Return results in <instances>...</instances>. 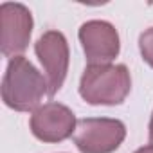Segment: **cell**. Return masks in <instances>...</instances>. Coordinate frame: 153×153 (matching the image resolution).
<instances>
[{"instance_id": "cell-6", "label": "cell", "mask_w": 153, "mask_h": 153, "mask_svg": "<svg viewBox=\"0 0 153 153\" xmlns=\"http://www.w3.org/2000/svg\"><path fill=\"white\" fill-rule=\"evenodd\" d=\"M76 126H78V121H76L74 112L67 105L56 101L38 106L29 119L31 133L38 140L49 144L67 140L76 133Z\"/></svg>"}, {"instance_id": "cell-9", "label": "cell", "mask_w": 153, "mask_h": 153, "mask_svg": "<svg viewBox=\"0 0 153 153\" xmlns=\"http://www.w3.org/2000/svg\"><path fill=\"white\" fill-rule=\"evenodd\" d=\"M133 153H153V144H146V146H142V148L135 149Z\"/></svg>"}, {"instance_id": "cell-2", "label": "cell", "mask_w": 153, "mask_h": 153, "mask_svg": "<svg viewBox=\"0 0 153 153\" xmlns=\"http://www.w3.org/2000/svg\"><path fill=\"white\" fill-rule=\"evenodd\" d=\"M131 90V76L126 65H88L79 79V96L88 105L115 106L124 103Z\"/></svg>"}, {"instance_id": "cell-5", "label": "cell", "mask_w": 153, "mask_h": 153, "mask_svg": "<svg viewBox=\"0 0 153 153\" xmlns=\"http://www.w3.org/2000/svg\"><path fill=\"white\" fill-rule=\"evenodd\" d=\"M34 52L43 67L45 79L49 83V96L52 97L63 87L68 72V63H70L68 42L61 31H47L36 40Z\"/></svg>"}, {"instance_id": "cell-7", "label": "cell", "mask_w": 153, "mask_h": 153, "mask_svg": "<svg viewBox=\"0 0 153 153\" xmlns=\"http://www.w3.org/2000/svg\"><path fill=\"white\" fill-rule=\"evenodd\" d=\"M88 65H108L121 52L119 33L106 20H88L78 31Z\"/></svg>"}, {"instance_id": "cell-10", "label": "cell", "mask_w": 153, "mask_h": 153, "mask_svg": "<svg viewBox=\"0 0 153 153\" xmlns=\"http://www.w3.org/2000/svg\"><path fill=\"white\" fill-rule=\"evenodd\" d=\"M148 135H149V142L153 144V114H151V119H149V126H148Z\"/></svg>"}, {"instance_id": "cell-1", "label": "cell", "mask_w": 153, "mask_h": 153, "mask_svg": "<svg viewBox=\"0 0 153 153\" xmlns=\"http://www.w3.org/2000/svg\"><path fill=\"white\" fill-rule=\"evenodd\" d=\"M43 96H49V83L43 74L25 56L11 58L2 79L4 105L16 112H34Z\"/></svg>"}, {"instance_id": "cell-8", "label": "cell", "mask_w": 153, "mask_h": 153, "mask_svg": "<svg viewBox=\"0 0 153 153\" xmlns=\"http://www.w3.org/2000/svg\"><path fill=\"white\" fill-rule=\"evenodd\" d=\"M139 51H140L142 59L153 68V27L140 33V36H139Z\"/></svg>"}, {"instance_id": "cell-3", "label": "cell", "mask_w": 153, "mask_h": 153, "mask_svg": "<svg viewBox=\"0 0 153 153\" xmlns=\"http://www.w3.org/2000/svg\"><path fill=\"white\" fill-rule=\"evenodd\" d=\"M126 139V124L112 117L79 119L74 144L81 153H114Z\"/></svg>"}, {"instance_id": "cell-4", "label": "cell", "mask_w": 153, "mask_h": 153, "mask_svg": "<svg viewBox=\"0 0 153 153\" xmlns=\"http://www.w3.org/2000/svg\"><path fill=\"white\" fill-rule=\"evenodd\" d=\"M34 20L27 6L4 2L0 6V49L6 58L22 56L29 47Z\"/></svg>"}]
</instances>
